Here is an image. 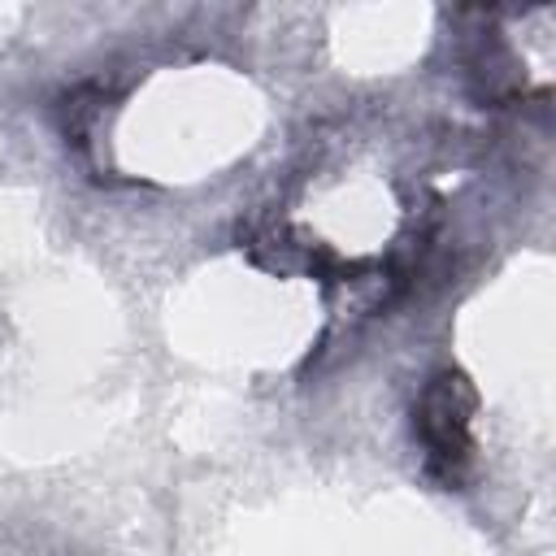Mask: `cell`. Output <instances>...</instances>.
Here are the masks:
<instances>
[{
    "label": "cell",
    "mask_w": 556,
    "mask_h": 556,
    "mask_svg": "<svg viewBox=\"0 0 556 556\" xmlns=\"http://www.w3.org/2000/svg\"><path fill=\"white\" fill-rule=\"evenodd\" d=\"M469 417H473V387L465 382V374H434L413 408V430L426 443V465L439 482H460L469 456H473V434H469Z\"/></svg>",
    "instance_id": "obj_1"
}]
</instances>
